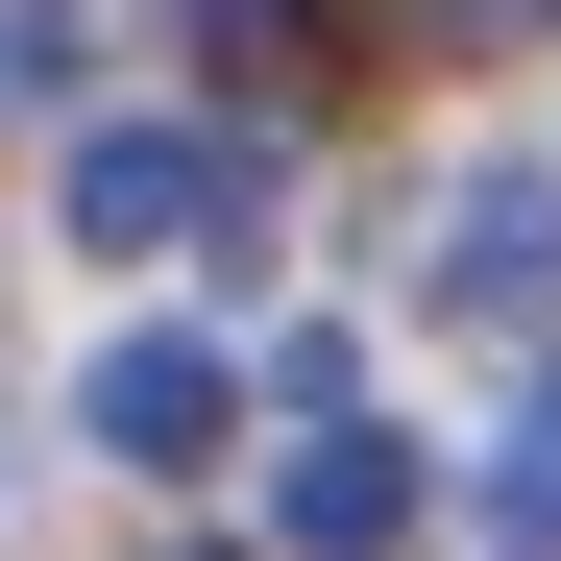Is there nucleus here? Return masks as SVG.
Masks as SVG:
<instances>
[{
	"label": "nucleus",
	"instance_id": "nucleus-1",
	"mask_svg": "<svg viewBox=\"0 0 561 561\" xmlns=\"http://www.w3.org/2000/svg\"><path fill=\"white\" fill-rule=\"evenodd\" d=\"M415 318L439 342H561V171L537 147H489V171L415 196Z\"/></svg>",
	"mask_w": 561,
	"mask_h": 561
},
{
	"label": "nucleus",
	"instance_id": "nucleus-3",
	"mask_svg": "<svg viewBox=\"0 0 561 561\" xmlns=\"http://www.w3.org/2000/svg\"><path fill=\"white\" fill-rule=\"evenodd\" d=\"M220 415H244V366H220V342H99V366H73V439L147 463V489H171V463H220Z\"/></svg>",
	"mask_w": 561,
	"mask_h": 561
},
{
	"label": "nucleus",
	"instance_id": "nucleus-5",
	"mask_svg": "<svg viewBox=\"0 0 561 561\" xmlns=\"http://www.w3.org/2000/svg\"><path fill=\"white\" fill-rule=\"evenodd\" d=\"M489 537H513V561H561V391H537V415H513V463H489Z\"/></svg>",
	"mask_w": 561,
	"mask_h": 561
},
{
	"label": "nucleus",
	"instance_id": "nucleus-4",
	"mask_svg": "<svg viewBox=\"0 0 561 561\" xmlns=\"http://www.w3.org/2000/svg\"><path fill=\"white\" fill-rule=\"evenodd\" d=\"M268 537H294V561H391V537H415V439H366V415H342V439H294Z\"/></svg>",
	"mask_w": 561,
	"mask_h": 561
},
{
	"label": "nucleus",
	"instance_id": "nucleus-2",
	"mask_svg": "<svg viewBox=\"0 0 561 561\" xmlns=\"http://www.w3.org/2000/svg\"><path fill=\"white\" fill-rule=\"evenodd\" d=\"M49 220L99 244V268H171L196 220H268V123H99Z\"/></svg>",
	"mask_w": 561,
	"mask_h": 561
},
{
	"label": "nucleus",
	"instance_id": "nucleus-6",
	"mask_svg": "<svg viewBox=\"0 0 561 561\" xmlns=\"http://www.w3.org/2000/svg\"><path fill=\"white\" fill-rule=\"evenodd\" d=\"M73 49H99L73 0H0V123H25V99H73Z\"/></svg>",
	"mask_w": 561,
	"mask_h": 561
}]
</instances>
